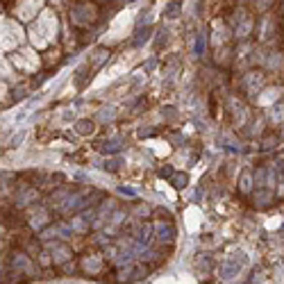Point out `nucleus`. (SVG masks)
Returning <instances> with one entry per match:
<instances>
[{"instance_id": "nucleus-2", "label": "nucleus", "mask_w": 284, "mask_h": 284, "mask_svg": "<svg viewBox=\"0 0 284 284\" xmlns=\"http://www.w3.org/2000/svg\"><path fill=\"white\" fill-rule=\"evenodd\" d=\"M237 273H239V266H223V268H220V275H223L225 279L234 277Z\"/></svg>"}, {"instance_id": "nucleus-1", "label": "nucleus", "mask_w": 284, "mask_h": 284, "mask_svg": "<svg viewBox=\"0 0 284 284\" xmlns=\"http://www.w3.org/2000/svg\"><path fill=\"white\" fill-rule=\"evenodd\" d=\"M159 239L161 241H171V239H173V228H171V225H159Z\"/></svg>"}, {"instance_id": "nucleus-3", "label": "nucleus", "mask_w": 284, "mask_h": 284, "mask_svg": "<svg viewBox=\"0 0 284 284\" xmlns=\"http://www.w3.org/2000/svg\"><path fill=\"white\" fill-rule=\"evenodd\" d=\"M78 130H80L82 134H87V132H91V130H93V125L89 123V121H80V123H78Z\"/></svg>"}, {"instance_id": "nucleus-6", "label": "nucleus", "mask_w": 284, "mask_h": 284, "mask_svg": "<svg viewBox=\"0 0 284 284\" xmlns=\"http://www.w3.org/2000/svg\"><path fill=\"white\" fill-rule=\"evenodd\" d=\"M184 182H187V175H178V178H175V187H184Z\"/></svg>"}, {"instance_id": "nucleus-4", "label": "nucleus", "mask_w": 284, "mask_h": 284, "mask_svg": "<svg viewBox=\"0 0 284 284\" xmlns=\"http://www.w3.org/2000/svg\"><path fill=\"white\" fill-rule=\"evenodd\" d=\"M241 189L243 191H250V175L248 173H243V178H241Z\"/></svg>"}, {"instance_id": "nucleus-5", "label": "nucleus", "mask_w": 284, "mask_h": 284, "mask_svg": "<svg viewBox=\"0 0 284 284\" xmlns=\"http://www.w3.org/2000/svg\"><path fill=\"white\" fill-rule=\"evenodd\" d=\"M275 168H277V178L284 180V159H279L277 164H275Z\"/></svg>"}]
</instances>
